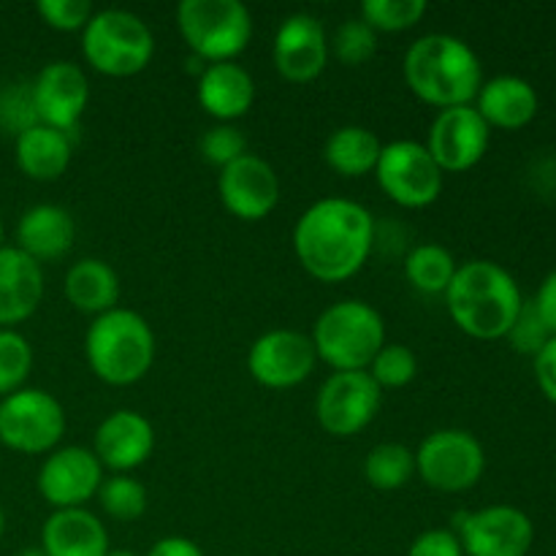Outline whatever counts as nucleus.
<instances>
[{
    "label": "nucleus",
    "instance_id": "f257e3e1",
    "mask_svg": "<svg viewBox=\"0 0 556 556\" xmlns=\"http://www.w3.org/2000/svg\"><path fill=\"white\" fill-rule=\"evenodd\" d=\"M372 212L342 195H326L304 210L293 226V253L309 277L345 282L364 269L375 250Z\"/></svg>",
    "mask_w": 556,
    "mask_h": 556
},
{
    "label": "nucleus",
    "instance_id": "f03ea898",
    "mask_svg": "<svg viewBox=\"0 0 556 556\" xmlns=\"http://www.w3.org/2000/svg\"><path fill=\"white\" fill-rule=\"evenodd\" d=\"M413 96L434 109L470 106L483 85V68L472 47L451 33L416 38L402 63Z\"/></svg>",
    "mask_w": 556,
    "mask_h": 556
},
{
    "label": "nucleus",
    "instance_id": "7ed1b4c3",
    "mask_svg": "<svg viewBox=\"0 0 556 556\" xmlns=\"http://www.w3.org/2000/svg\"><path fill=\"white\" fill-rule=\"evenodd\" d=\"M451 320L476 340H500L508 337L521 299L519 282L505 266L494 261L476 258L456 269L448 291H445Z\"/></svg>",
    "mask_w": 556,
    "mask_h": 556
},
{
    "label": "nucleus",
    "instance_id": "20e7f679",
    "mask_svg": "<svg viewBox=\"0 0 556 556\" xmlns=\"http://www.w3.org/2000/svg\"><path fill=\"white\" fill-rule=\"evenodd\" d=\"M155 331L144 315L114 307L92 318L85 334V356L92 375L106 386H134L155 362Z\"/></svg>",
    "mask_w": 556,
    "mask_h": 556
},
{
    "label": "nucleus",
    "instance_id": "39448f33",
    "mask_svg": "<svg viewBox=\"0 0 556 556\" xmlns=\"http://www.w3.org/2000/svg\"><path fill=\"white\" fill-rule=\"evenodd\" d=\"M309 340L334 372H367L386 345V320L369 302L342 299L318 315Z\"/></svg>",
    "mask_w": 556,
    "mask_h": 556
},
{
    "label": "nucleus",
    "instance_id": "423d86ee",
    "mask_svg": "<svg viewBox=\"0 0 556 556\" xmlns=\"http://www.w3.org/2000/svg\"><path fill=\"white\" fill-rule=\"evenodd\" d=\"M85 60L103 76L125 79L150 65L155 36L139 14L125 9L96 11L81 30Z\"/></svg>",
    "mask_w": 556,
    "mask_h": 556
},
{
    "label": "nucleus",
    "instance_id": "0eeeda50",
    "mask_svg": "<svg viewBox=\"0 0 556 556\" xmlns=\"http://www.w3.org/2000/svg\"><path fill=\"white\" fill-rule=\"evenodd\" d=\"M177 27L201 63H231L253 38V14L242 0H182Z\"/></svg>",
    "mask_w": 556,
    "mask_h": 556
},
{
    "label": "nucleus",
    "instance_id": "6e6552de",
    "mask_svg": "<svg viewBox=\"0 0 556 556\" xmlns=\"http://www.w3.org/2000/svg\"><path fill=\"white\" fill-rule=\"evenodd\" d=\"M65 434V410L43 389H20L0 400V445L16 454H52Z\"/></svg>",
    "mask_w": 556,
    "mask_h": 556
},
{
    "label": "nucleus",
    "instance_id": "1a4fd4ad",
    "mask_svg": "<svg viewBox=\"0 0 556 556\" xmlns=\"http://www.w3.org/2000/svg\"><path fill=\"white\" fill-rule=\"evenodd\" d=\"M375 179L380 190L394 204L405 210H424L432 206L443 193L445 174L427 150V144L413 139H400L383 144L375 166Z\"/></svg>",
    "mask_w": 556,
    "mask_h": 556
},
{
    "label": "nucleus",
    "instance_id": "9d476101",
    "mask_svg": "<svg viewBox=\"0 0 556 556\" xmlns=\"http://www.w3.org/2000/svg\"><path fill=\"white\" fill-rule=\"evenodd\" d=\"M483 470V445L465 429H438L424 438L416 451V476L434 492H467L481 481Z\"/></svg>",
    "mask_w": 556,
    "mask_h": 556
},
{
    "label": "nucleus",
    "instance_id": "9b49d317",
    "mask_svg": "<svg viewBox=\"0 0 556 556\" xmlns=\"http://www.w3.org/2000/svg\"><path fill=\"white\" fill-rule=\"evenodd\" d=\"M383 405V389L369 372H331L315 396V418L331 438L364 432Z\"/></svg>",
    "mask_w": 556,
    "mask_h": 556
},
{
    "label": "nucleus",
    "instance_id": "f8f14e48",
    "mask_svg": "<svg viewBox=\"0 0 556 556\" xmlns=\"http://www.w3.org/2000/svg\"><path fill=\"white\" fill-rule=\"evenodd\" d=\"M454 532L465 556H527L535 543L532 519L514 505L456 516Z\"/></svg>",
    "mask_w": 556,
    "mask_h": 556
},
{
    "label": "nucleus",
    "instance_id": "ddd939ff",
    "mask_svg": "<svg viewBox=\"0 0 556 556\" xmlns=\"http://www.w3.org/2000/svg\"><path fill=\"white\" fill-rule=\"evenodd\" d=\"M318 353L309 334L293 329H271L261 334L248 351V372L255 383L271 391L302 386L315 372Z\"/></svg>",
    "mask_w": 556,
    "mask_h": 556
},
{
    "label": "nucleus",
    "instance_id": "4468645a",
    "mask_svg": "<svg viewBox=\"0 0 556 556\" xmlns=\"http://www.w3.org/2000/svg\"><path fill=\"white\" fill-rule=\"evenodd\" d=\"M217 193L228 215L244 223L264 220L280 204V177L269 161L248 152L220 168Z\"/></svg>",
    "mask_w": 556,
    "mask_h": 556
},
{
    "label": "nucleus",
    "instance_id": "2eb2a0df",
    "mask_svg": "<svg viewBox=\"0 0 556 556\" xmlns=\"http://www.w3.org/2000/svg\"><path fill=\"white\" fill-rule=\"evenodd\" d=\"M101 483L103 467L92 448L65 445V448H54L43 459L36 486L54 510H65L85 508L90 500H96Z\"/></svg>",
    "mask_w": 556,
    "mask_h": 556
},
{
    "label": "nucleus",
    "instance_id": "dca6fc26",
    "mask_svg": "<svg viewBox=\"0 0 556 556\" xmlns=\"http://www.w3.org/2000/svg\"><path fill=\"white\" fill-rule=\"evenodd\" d=\"M492 128L472 106L443 109L429 128L427 150L443 168V174H462L478 166L489 150Z\"/></svg>",
    "mask_w": 556,
    "mask_h": 556
},
{
    "label": "nucleus",
    "instance_id": "f3484780",
    "mask_svg": "<svg viewBox=\"0 0 556 556\" xmlns=\"http://www.w3.org/2000/svg\"><path fill=\"white\" fill-rule=\"evenodd\" d=\"M271 60L282 79L293 85H307L318 79L329 63V36L318 16L291 14L277 27L275 43H271Z\"/></svg>",
    "mask_w": 556,
    "mask_h": 556
},
{
    "label": "nucleus",
    "instance_id": "a211bd4d",
    "mask_svg": "<svg viewBox=\"0 0 556 556\" xmlns=\"http://www.w3.org/2000/svg\"><path fill=\"white\" fill-rule=\"evenodd\" d=\"M33 85L38 123L74 136L87 101H90V81L85 71L71 60H54L38 71Z\"/></svg>",
    "mask_w": 556,
    "mask_h": 556
},
{
    "label": "nucleus",
    "instance_id": "6ab92c4d",
    "mask_svg": "<svg viewBox=\"0 0 556 556\" xmlns=\"http://www.w3.org/2000/svg\"><path fill=\"white\" fill-rule=\"evenodd\" d=\"M155 448V429L147 416L136 410H114L98 424L92 438V454L103 470L114 476H128L144 465Z\"/></svg>",
    "mask_w": 556,
    "mask_h": 556
},
{
    "label": "nucleus",
    "instance_id": "aec40b11",
    "mask_svg": "<svg viewBox=\"0 0 556 556\" xmlns=\"http://www.w3.org/2000/svg\"><path fill=\"white\" fill-rule=\"evenodd\" d=\"M43 299L41 264L20 248H0V329L33 318Z\"/></svg>",
    "mask_w": 556,
    "mask_h": 556
},
{
    "label": "nucleus",
    "instance_id": "412c9836",
    "mask_svg": "<svg viewBox=\"0 0 556 556\" xmlns=\"http://www.w3.org/2000/svg\"><path fill=\"white\" fill-rule=\"evenodd\" d=\"M76 242V223L68 210L58 204H36L16 223V244L36 264H54L65 258Z\"/></svg>",
    "mask_w": 556,
    "mask_h": 556
},
{
    "label": "nucleus",
    "instance_id": "4be33fe9",
    "mask_svg": "<svg viewBox=\"0 0 556 556\" xmlns=\"http://www.w3.org/2000/svg\"><path fill=\"white\" fill-rule=\"evenodd\" d=\"M199 103L217 123L244 117L255 103V79L237 60L204 65L199 74Z\"/></svg>",
    "mask_w": 556,
    "mask_h": 556
},
{
    "label": "nucleus",
    "instance_id": "5701e85b",
    "mask_svg": "<svg viewBox=\"0 0 556 556\" xmlns=\"http://www.w3.org/2000/svg\"><path fill=\"white\" fill-rule=\"evenodd\" d=\"M41 548L47 556H106L109 532L87 508L52 510L43 521Z\"/></svg>",
    "mask_w": 556,
    "mask_h": 556
},
{
    "label": "nucleus",
    "instance_id": "b1692460",
    "mask_svg": "<svg viewBox=\"0 0 556 556\" xmlns=\"http://www.w3.org/2000/svg\"><path fill=\"white\" fill-rule=\"evenodd\" d=\"M476 109L489 128L519 130L538 114V92L527 79L514 74L483 81L476 96Z\"/></svg>",
    "mask_w": 556,
    "mask_h": 556
},
{
    "label": "nucleus",
    "instance_id": "393cba45",
    "mask_svg": "<svg viewBox=\"0 0 556 556\" xmlns=\"http://www.w3.org/2000/svg\"><path fill=\"white\" fill-rule=\"evenodd\" d=\"M74 155V136L49 125H33L14 139L16 166L25 177L38 182H52L65 174Z\"/></svg>",
    "mask_w": 556,
    "mask_h": 556
},
{
    "label": "nucleus",
    "instance_id": "a878e982",
    "mask_svg": "<svg viewBox=\"0 0 556 556\" xmlns=\"http://www.w3.org/2000/svg\"><path fill=\"white\" fill-rule=\"evenodd\" d=\"M63 288L71 307L92 318L119 307V277L101 258H81L71 264Z\"/></svg>",
    "mask_w": 556,
    "mask_h": 556
},
{
    "label": "nucleus",
    "instance_id": "bb28decb",
    "mask_svg": "<svg viewBox=\"0 0 556 556\" xmlns=\"http://www.w3.org/2000/svg\"><path fill=\"white\" fill-rule=\"evenodd\" d=\"M380 150H383V141L378 139L375 130L364 128V125H342L326 139L324 161L340 177L356 179L375 172Z\"/></svg>",
    "mask_w": 556,
    "mask_h": 556
},
{
    "label": "nucleus",
    "instance_id": "cd10ccee",
    "mask_svg": "<svg viewBox=\"0 0 556 556\" xmlns=\"http://www.w3.org/2000/svg\"><path fill=\"white\" fill-rule=\"evenodd\" d=\"M456 269H459V264H456L454 253L438 242L416 244L405 255V275L410 286L421 293H432V296H438V293L445 296Z\"/></svg>",
    "mask_w": 556,
    "mask_h": 556
},
{
    "label": "nucleus",
    "instance_id": "c85d7f7f",
    "mask_svg": "<svg viewBox=\"0 0 556 556\" xmlns=\"http://www.w3.org/2000/svg\"><path fill=\"white\" fill-rule=\"evenodd\" d=\"M362 470L372 489L396 492L416 476V451L402 443H380L369 451Z\"/></svg>",
    "mask_w": 556,
    "mask_h": 556
},
{
    "label": "nucleus",
    "instance_id": "c756f323",
    "mask_svg": "<svg viewBox=\"0 0 556 556\" xmlns=\"http://www.w3.org/2000/svg\"><path fill=\"white\" fill-rule=\"evenodd\" d=\"M96 500L103 508V514H106L109 519H117V521L141 519V516L147 514V505H150L147 486L141 481H136L134 476L103 478Z\"/></svg>",
    "mask_w": 556,
    "mask_h": 556
},
{
    "label": "nucleus",
    "instance_id": "7c9ffc66",
    "mask_svg": "<svg viewBox=\"0 0 556 556\" xmlns=\"http://www.w3.org/2000/svg\"><path fill=\"white\" fill-rule=\"evenodd\" d=\"M427 9V0H364L362 20L375 33H402L416 27Z\"/></svg>",
    "mask_w": 556,
    "mask_h": 556
},
{
    "label": "nucleus",
    "instance_id": "2f4dec72",
    "mask_svg": "<svg viewBox=\"0 0 556 556\" xmlns=\"http://www.w3.org/2000/svg\"><path fill=\"white\" fill-rule=\"evenodd\" d=\"M369 378L380 386V389H405L416 380L418 375V358L416 353L400 342H386L367 367Z\"/></svg>",
    "mask_w": 556,
    "mask_h": 556
},
{
    "label": "nucleus",
    "instance_id": "473e14b6",
    "mask_svg": "<svg viewBox=\"0 0 556 556\" xmlns=\"http://www.w3.org/2000/svg\"><path fill=\"white\" fill-rule=\"evenodd\" d=\"M33 369V348L16 329H0V396L25 389Z\"/></svg>",
    "mask_w": 556,
    "mask_h": 556
},
{
    "label": "nucleus",
    "instance_id": "72a5a7b5",
    "mask_svg": "<svg viewBox=\"0 0 556 556\" xmlns=\"http://www.w3.org/2000/svg\"><path fill=\"white\" fill-rule=\"evenodd\" d=\"M375 49H378V33L358 16V20L342 22L329 38V54H334L342 65H364L372 60Z\"/></svg>",
    "mask_w": 556,
    "mask_h": 556
},
{
    "label": "nucleus",
    "instance_id": "f704fd0d",
    "mask_svg": "<svg viewBox=\"0 0 556 556\" xmlns=\"http://www.w3.org/2000/svg\"><path fill=\"white\" fill-rule=\"evenodd\" d=\"M38 125L36 101L30 81H5L0 85V130L16 139L20 134Z\"/></svg>",
    "mask_w": 556,
    "mask_h": 556
},
{
    "label": "nucleus",
    "instance_id": "c9c22d12",
    "mask_svg": "<svg viewBox=\"0 0 556 556\" xmlns=\"http://www.w3.org/2000/svg\"><path fill=\"white\" fill-rule=\"evenodd\" d=\"M199 150L206 163H212L217 168H226L228 163L248 155V139H244V134L233 123H217L215 128H210L201 136Z\"/></svg>",
    "mask_w": 556,
    "mask_h": 556
},
{
    "label": "nucleus",
    "instance_id": "e433bc0d",
    "mask_svg": "<svg viewBox=\"0 0 556 556\" xmlns=\"http://www.w3.org/2000/svg\"><path fill=\"white\" fill-rule=\"evenodd\" d=\"M36 11L52 30L60 33L85 30L90 16L96 14L90 0H38Z\"/></svg>",
    "mask_w": 556,
    "mask_h": 556
},
{
    "label": "nucleus",
    "instance_id": "4c0bfd02",
    "mask_svg": "<svg viewBox=\"0 0 556 556\" xmlns=\"http://www.w3.org/2000/svg\"><path fill=\"white\" fill-rule=\"evenodd\" d=\"M508 337H510V342H514L516 351L538 356V353H541V348L552 340V331L546 329L543 318L538 315L535 304L525 302L521 304L519 315H516L514 326H510Z\"/></svg>",
    "mask_w": 556,
    "mask_h": 556
},
{
    "label": "nucleus",
    "instance_id": "58836bf2",
    "mask_svg": "<svg viewBox=\"0 0 556 556\" xmlns=\"http://www.w3.org/2000/svg\"><path fill=\"white\" fill-rule=\"evenodd\" d=\"M407 556H465L454 530H427L410 543Z\"/></svg>",
    "mask_w": 556,
    "mask_h": 556
},
{
    "label": "nucleus",
    "instance_id": "ea45409f",
    "mask_svg": "<svg viewBox=\"0 0 556 556\" xmlns=\"http://www.w3.org/2000/svg\"><path fill=\"white\" fill-rule=\"evenodd\" d=\"M535 380L546 400L556 405V337H552L535 356Z\"/></svg>",
    "mask_w": 556,
    "mask_h": 556
},
{
    "label": "nucleus",
    "instance_id": "a19ab883",
    "mask_svg": "<svg viewBox=\"0 0 556 556\" xmlns=\"http://www.w3.org/2000/svg\"><path fill=\"white\" fill-rule=\"evenodd\" d=\"M532 304H535L538 315L543 318L546 329L552 331V337H556V269L541 282L538 296L532 299Z\"/></svg>",
    "mask_w": 556,
    "mask_h": 556
},
{
    "label": "nucleus",
    "instance_id": "79ce46f5",
    "mask_svg": "<svg viewBox=\"0 0 556 556\" xmlns=\"http://www.w3.org/2000/svg\"><path fill=\"white\" fill-rule=\"evenodd\" d=\"M147 556H204V552H201L199 543H193L190 538L168 535L161 538V541L147 552Z\"/></svg>",
    "mask_w": 556,
    "mask_h": 556
},
{
    "label": "nucleus",
    "instance_id": "37998d69",
    "mask_svg": "<svg viewBox=\"0 0 556 556\" xmlns=\"http://www.w3.org/2000/svg\"><path fill=\"white\" fill-rule=\"evenodd\" d=\"M106 556H139V554L128 552V548H109Z\"/></svg>",
    "mask_w": 556,
    "mask_h": 556
},
{
    "label": "nucleus",
    "instance_id": "c03bdc74",
    "mask_svg": "<svg viewBox=\"0 0 556 556\" xmlns=\"http://www.w3.org/2000/svg\"><path fill=\"white\" fill-rule=\"evenodd\" d=\"M16 556H47V554H43V548L38 546V548H25V552L16 554Z\"/></svg>",
    "mask_w": 556,
    "mask_h": 556
},
{
    "label": "nucleus",
    "instance_id": "a18cd8bd",
    "mask_svg": "<svg viewBox=\"0 0 556 556\" xmlns=\"http://www.w3.org/2000/svg\"><path fill=\"white\" fill-rule=\"evenodd\" d=\"M3 530H5V516H3V508H0V538H3Z\"/></svg>",
    "mask_w": 556,
    "mask_h": 556
},
{
    "label": "nucleus",
    "instance_id": "49530a36",
    "mask_svg": "<svg viewBox=\"0 0 556 556\" xmlns=\"http://www.w3.org/2000/svg\"><path fill=\"white\" fill-rule=\"evenodd\" d=\"M3 233H5L3 231V220H0V248H3Z\"/></svg>",
    "mask_w": 556,
    "mask_h": 556
},
{
    "label": "nucleus",
    "instance_id": "de8ad7c7",
    "mask_svg": "<svg viewBox=\"0 0 556 556\" xmlns=\"http://www.w3.org/2000/svg\"><path fill=\"white\" fill-rule=\"evenodd\" d=\"M231 556H248V554H231Z\"/></svg>",
    "mask_w": 556,
    "mask_h": 556
},
{
    "label": "nucleus",
    "instance_id": "09e8293b",
    "mask_svg": "<svg viewBox=\"0 0 556 556\" xmlns=\"http://www.w3.org/2000/svg\"><path fill=\"white\" fill-rule=\"evenodd\" d=\"M0 448H3V445H0Z\"/></svg>",
    "mask_w": 556,
    "mask_h": 556
}]
</instances>
